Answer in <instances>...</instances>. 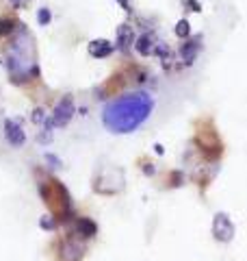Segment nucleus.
<instances>
[{
	"label": "nucleus",
	"mask_w": 247,
	"mask_h": 261,
	"mask_svg": "<svg viewBox=\"0 0 247 261\" xmlns=\"http://www.w3.org/2000/svg\"><path fill=\"white\" fill-rule=\"evenodd\" d=\"M54 124H52V120L48 118L44 124H41V128H39V133H37V142L39 144H50L52 142V137H54Z\"/></svg>",
	"instance_id": "14"
},
{
	"label": "nucleus",
	"mask_w": 247,
	"mask_h": 261,
	"mask_svg": "<svg viewBox=\"0 0 247 261\" xmlns=\"http://www.w3.org/2000/svg\"><path fill=\"white\" fill-rule=\"evenodd\" d=\"M44 159H46V163H50V168H52V170H56V168H61V166H63V161L56 157V154H52V152H46V154H44Z\"/></svg>",
	"instance_id": "19"
},
{
	"label": "nucleus",
	"mask_w": 247,
	"mask_h": 261,
	"mask_svg": "<svg viewBox=\"0 0 247 261\" xmlns=\"http://www.w3.org/2000/svg\"><path fill=\"white\" fill-rule=\"evenodd\" d=\"M85 255V244L74 240V238H65L61 242L59 248V261H80Z\"/></svg>",
	"instance_id": "7"
},
{
	"label": "nucleus",
	"mask_w": 247,
	"mask_h": 261,
	"mask_svg": "<svg viewBox=\"0 0 247 261\" xmlns=\"http://www.w3.org/2000/svg\"><path fill=\"white\" fill-rule=\"evenodd\" d=\"M156 46H159V39H156V35L152 31H145L135 39V50L141 57H152Z\"/></svg>",
	"instance_id": "10"
},
{
	"label": "nucleus",
	"mask_w": 247,
	"mask_h": 261,
	"mask_svg": "<svg viewBox=\"0 0 247 261\" xmlns=\"http://www.w3.org/2000/svg\"><path fill=\"white\" fill-rule=\"evenodd\" d=\"M74 231H76V235L78 238H82V240H91V238H96V233H98V224L94 222L91 218H76L74 220Z\"/></svg>",
	"instance_id": "12"
},
{
	"label": "nucleus",
	"mask_w": 247,
	"mask_h": 261,
	"mask_svg": "<svg viewBox=\"0 0 247 261\" xmlns=\"http://www.w3.org/2000/svg\"><path fill=\"white\" fill-rule=\"evenodd\" d=\"M202 50V37L195 35L191 39H184V44L180 46V57H182V63L184 65H193L197 55Z\"/></svg>",
	"instance_id": "9"
},
{
	"label": "nucleus",
	"mask_w": 247,
	"mask_h": 261,
	"mask_svg": "<svg viewBox=\"0 0 247 261\" xmlns=\"http://www.w3.org/2000/svg\"><path fill=\"white\" fill-rule=\"evenodd\" d=\"M39 226H41V228H46V231H54V226H56V218H50V216H41V220H39Z\"/></svg>",
	"instance_id": "18"
},
{
	"label": "nucleus",
	"mask_w": 247,
	"mask_h": 261,
	"mask_svg": "<svg viewBox=\"0 0 247 261\" xmlns=\"http://www.w3.org/2000/svg\"><path fill=\"white\" fill-rule=\"evenodd\" d=\"M154 150H156V152H159V154H163V152H165V148H163V146H161V144H156V146H154Z\"/></svg>",
	"instance_id": "25"
},
{
	"label": "nucleus",
	"mask_w": 247,
	"mask_h": 261,
	"mask_svg": "<svg viewBox=\"0 0 247 261\" xmlns=\"http://www.w3.org/2000/svg\"><path fill=\"white\" fill-rule=\"evenodd\" d=\"M3 128H5V140L9 142L13 148H20V146H24V142H26V130H24L20 120L7 118Z\"/></svg>",
	"instance_id": "6"
},
{
	"label": "nucleus",
	"mask_w": 247,
	"mask_h": 261,
	"mask_svg": "<svg viewBox=\"0 0 247 261\" xmlns=\"http://www.w3.org/2000/svg\"><path fill=\"white\" fill-rule=\"evenodd\" d=\"M154 172H156L154 163H145V166H143V174H147V176H152Z\"/></svg>",
	"instance_id": "22"
},
{
	"label": "nucleus",
	"mask_w": 247,
	"mask_h": 261,
	"mask_svg": "<svg viewBox=\"0 0 247 261\" xmlns=\"http://www.w3.org/2000/svg\"><path fill=\"white\" fill-rule=\"evenodd\" d=\"M87 50L94 59H106V57H111L115 53V44H111L109 39H91Z\"/></svg>",
	"instance_id": "11"
},
{
	"label": "nucleus",
	"mask_w": 247,
	"mask_h": 261,
	"mask_svg": "<svg viewBox=\"0 0 247 261\" xmlns=\"http://www.w3.org/2000/svg\"><path fill=\"white\" fill-rule=\"evenodd\" d=\"M154 111V98L147 92H130L113 98L102 109V124L117 135L135 133Z\"/></svg>",
	"instance_id": "1"
},
{
	"label": "nucleus",
	"mask_w": 247,
	"mask_h": 261,
	"mask_svg": "<svg viewBox=\"0 0 247 261\" xmlns=\"http://www.w3.org/2000/svg\"><path fill=\"white\" fill-rule=\"evenodd\" d=\"M234 233H236V228L232 224V220H230V216L224 214V211L215 214V218H212V238L221 244H228L234 240Z\"/></svg>",
	"instance_id": "5"
},
{
	"label": "nucleus",
	"mask_w": 247,
	"mask_h": 261,
	"mask_svg": "<svg viewBox=\"0 0 247 261\" xmlns=\"http://www.w3.org/2000/svg\"><path fill=\"white\" fill-rule=\"evenodd\" d=\"M5 68L13 83H28L39 76L35 37L26 24H20L18 31L9 37V44L5 46Z\"/></svg>",
	"instance_id": "2"
},
{
	"label": "nucleus",
	"mask_w": 247,
	"mask_h": 261,
	"mask_svg": "<svg viewBox=\"0 0 247 261\" xmlns=\"http://www.w3.org/2000/svg\"><path fill=\"white\" fill-rule=\"evenodd\" d=\"M9 3H11L13 7H15V9H18V7H22L24 3H26V0H9Z\"/></svg>",
	"instance_id": "23"
},
{
	"label": "nucleus",
	"mask_w": 247,
	"mask_h": 261,
	"mask_svg": "<svg viewBox=\"0 0 247 261\" xmlns=\"http://www.w3.org/2000/svg\"><path fill=\"white\" fill-rule=\"evenodd\" d=\"M117 3H119V5H121L126 11H130V3H128V0H117Z\"/></svg>",
	"instance_id": "24"
},
{
	"label": "nucleus",
	"mask_w": 247,
	"mask_h": 261,
	"mask_svg": "<svg viewBox=\"0 0 247 261\" xmlns=\"http://www.w3.org/2000/svg\"><path fill=\"white\" fill-rule=\"evenodd\" d=\"M174 33L180 39H189V35H191V24H189V20H178Z\"/></svg>",
	"instance_id": "15"
},
{
	"label": "nucleus",
	"mask_w": 247,
	"mask_h": 261,
	"mask_svg": "<svg viewBox=\"0 0 247 261\" xmlns=\"http://www.w3.org/2000/svg\"><path fill=\"white\" fill-rule=\"evenodd\" d=\"M20 22L13 18V15H0V39L11 37L15 31H18Z\"/></svg>",
	"instance_id": "13"
},
{
	"label": "nucleus",
	"mask_w": 247,
	"mask_h": 261,
	"mask_svg": "<svg viewBox=\"0 0 247 261\" xmlns=\"http://www.w3.org/2000/svg\"><path fill=\"white\" fill-rule=\"evenodd\" d=\"M74 113H76V105H74V98L72 96H63L59 102L54 105V109H52V124L56 128H65L72 122L74 118Z\"/></svg>",
	"instance_id": "4"
},
{
	"label": "nucleus",
	"mask_w": 247,
	"mask_h": 261,
	"mask_svg": "<svg viewBox=\"0 0 247 261\" xmlns=\"http://www.w3.org/2000/svg\"><path fill=\"white\" fill-rule=\"evenodd\" d=\"M171 181H174V183H171V185H174V187H178V185H182V181H184V176H182V172H174V174H171Z\"/></svg>",
	"instance_id": "20"
},
{
	"label": "nucleus",
	"mask_w": 247,
	"mask_h": 261,
	"mask_svg": "<svg viewBox=\"0 0 247 261\" xmlns=\"http://www.w3.org/2000/svg\"><path fill=\"white\" fill-rule=\"evenodd\" d=\"M184 7H191V11H202V5L197 0H184Z\"/></svg>",
	"instance_id": "21"
},
{
	"label": "nucleus",
	"mask_w": 247,
	"mask_h": 261,
	"mask_svg": "<svg viewBox=\"0 0 247 261\" xmlns=\"http://www.w3.org/2000/svg\"><path fill=\"white\" fill-rule=\"evenodd\" d=\"M135 29L130 27V24H119L117 31H115V48H117L119 53H128L130 48L135 46Z\"/></svg>",
	"instance_id": "8"
},
{
	"label": "nucleus",
	"mask_w": 247,
	"mask_h": 261,
	"mask_svg": "<svg viewBox=\"0 0 247 261\" xmlns=\"http://www.w3.org/2000/svg\"><path fill=\"white\" fill-rule=\"evenodd\" d=\"M30 120L35 122L37 126H41V124H44V122L48 120V113H46V109H44V107H35V109H33V116H30Z\"/></svg>",
	"instance_id": "17"
},
{
	"label": "nucleus",
	"mask_w": 247,
	"mask_h": 261,
	"mask_svg": "<svg viewBox=\"0 0 247 261\" xmlns=\"http://www.w3.org/2000/svg\"><path fill=\"white\" fill-rule=\"evenodd\" d=\"M37 22H39V27H48V24L52 22V11L48 9V7H39L37 9Z\"/></svg>",
	"instance_id": "16"
},
{
	"label": "nucleus",
	"mask_w": 247,
	"mask_h": 261,
	"mask_svg": "<svg viewBox=\"0 0 247 261\" xmlns=\"http://www.w3.org/2000/svg\"><path fill=\"white\" fill-rule=\"evenodd\" d=\"M123 190V170L121 168H104L94 178V192L111 196Z\"/></svg>",
	"instance_id": "3"
}]
</instances>
